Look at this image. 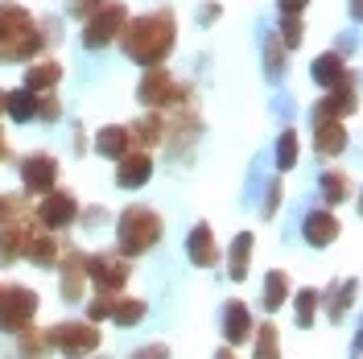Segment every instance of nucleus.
<instances>
[{"instance_id":"4be33fe9","label":"nucleus","mask_w":363,"mask_h":359,"mask_svg":"<svg viewBox=\"0 0 363 359\" xmlns=\"http://www.w3.org/2000/svg\"><path fill=\"white\" fill-rule=\"evenodd\" d=\"M161 136H165V120H161L157 112H149V116H140L136 124H128V140L140 145V153H145L149 145H157Z\"/></svg>"},{"instance_id":"f8f14e48","label":"nucleus","mask_w":363,"mask_h":359,"mask_svg":"<svg viewBox=\"0 0 363 359\" xmlns=\"http://www.w3.org/2000/svg\"><path fill=\"white\" fill-rule=\"evenodd\" d=\"M153 178V161H149V153H124V158L116 161V182L124 186V190H140L145 182Z\"/></svg>"},{"instance_id":"473e14b6","label":"nucleus","mask_w":363,"mask_h":359,"mask_svg":"<svg viewBox=\"0 0 363 359\" xmlns=\"http://www.w3.org/2000/svg\"><path fill=\"white\" fill-rule=\"evenodd\" d=\"M277 165H281V170H294L297 165V133L294 128H285L281 140H277Z\"/></svg>"},{"instance_id":"37998d69","label":"nucleus","mask_w":363,"mask_h":359,"mask_svg":"<svg viewBox=\"0 0 363 359\" xmlns=\"http://www.w3.org/2000/svg\"><path fill=\"white\" fill-rule=\"evenodd\" d=\"M199 17H203V21H215V17H219V4H206V9L199 13Z\"/></svg>"},{"instance_id":"f257e3e1","label":"nucleus","mask_w":363,"mask_h":359,"mask_svg":"<svg viewBox=\"0 0 363 359\" xmlns=\"http://www.w3.org/2000/svg\"><path fill=\"white\" fill-rule=\"evenodd\" d=\"M174 42H178V21H174L169 9H157V13H149L140 21H128L120 29L124 54L133 62H145V67H161L165 54L174 50Z\"/></svg>"},{"instance_id":"c756f323","label":"nucleus","mask_w":363,"mask_h":359,"mask_svg":"<svg viewBox=\"0 0 363 359\" xmlns=\"http://www.w3.org/2000/svg\"><path fill=\"white\" fill-rule=\"evenodd\" d=\"M351 297H355V277H351V281H342V289H339V285L330 289V302H326V314H330L335 322H339V318L347 314V306H351Z\"/></svg>"},{"instance_id":"bb28decb","label":"nucleus","mask_w":363,"mask_h":359,"mask_svg":"<svg viewBox=\"0 0 363 359\" xmlns=\"http://www.w3.org/2000/svg\"><path fill=\"white\" fill-rule=\"evenodd\" d=\"M140 318H145V302H136V297H116V306H112L116 326H136Z\"/></svg>"},{"instance_id":"a18cd8bd","label":"nucleus","mask_w":363,"mask_h":359,"mask_svg":"<svg viewBox=\"0 0 363 359\" xmlns=\"http://www.w3.org/2000/svg\"><path fill=\"white\" fill-rule=\"evenodd\" d=\"M4 149H9V145H4V133H0V158H4Z\"/></svg>"},{"instance_id":"0eeeda50","label":"nucleus","mask_w":363,"mask_h":359,"mask_svg":"<svg viewBox=\"0 0 363 359\" xmlns=\"http://www.w3.org/2000/svg\"><path fill=\"white\" fill-rule=\"evenodd\" d=\"M128 272H133V265H128L120 252H99V256H87V277L108 293V297H116V293L124 289Z\"/></svg>"},{"instance_id":"c9c22d12","label":"nucleus","mask_w":363,"mask_h":359,"mask_svg":"<svg viewBox=\"0 0 363 359\" xmlns=\"http://www.w3.org/2000/svg\"><path fill=\"white\" fill-rule=\"evenodd\" d=\"M108 0H67V9H70V17H91V13H99Z\"/></svg>"},{"instance_id":"f03ea898","label":"nucleus","mask_w":363,"mask_h":359,"mask_svg":"<svg viewBox=\"0 0 363 359\" xmlns=\"http://www.w3.org/2000/svg\"><path fill=\"white\" fill-rule=\"evenodd\" d=\"M42 50V29L21 4H0V62H21Z\"/></svg>"},{"instance_id":"1a4fd4ad","label":"nucleus","mask_w":363,"mask_h":359,"mask_svg":"<svg viewBox=\"0 0 363 359\" xmlns=\"http://www.w3.org/2000/svg\"><path fill=\"white\" fill-rule=\"evenodd\" d=\"M21 182L29 194H50L54 182H58V161L50 158V153H29L21 165Z\"/></svg>"},{"instance_id":"aec40b11","label":"nucleus","mask_w":363,"mask_h":359,"mask_svg":"<svg viewBox=\"0 0 363 359\" xmlns=\"http://www.w3.org/2000/svg\"><path fill=\"white\" fill-rule=\"evenodd\" d=\"M58 79H62V67L50 62V58H42V62H33V67L25 70V91H29V95H38V91L50 95V87H54Z\"/></svg>"},{"instance_id":"ea45409f","label":"nucleus","mask_w":363,"mask_h":359,"mask_svg":"<svg viewBox=\"0 0 363 359\" xmlns=\"http://www.w3.org/2000/svg\"><path fill=\"white\" fill-rule=\"evenodd\" d=\"M38 116H42V120H58V99H54V95H38Z\"/></svg>"},{"instance_id":"cd10ccee","label":"nucleus","mask_w":363,"mask_h":359,"mask_svg":"<svg viewBox=\"0 0 363 359\" xmlns=\"http://www.w3.org/2000/svg\"><path fill=\"white\" fill-rule=\"evenodd\" d=\"M50 347V331H21V359H42Z\"/></svg>"},{"instance_id":"b1692460","label":"nucleus","mask_w":363,"mask_h":359,"mask_svg":"<svg viewBox=\"0 0 363 359\" xmlns=\"http://www.w3.org/2000/svg\"><path fill=\"white\" fill-rule=\"evenodd\" d=\"M4 112L13 116L17 124H29V120L38 116V95H29L25 87H17V91H4Z\"/></svg>"},{"instance_id":"7c9ffc66","label":"nucleus","mask_w":363,"mask_h":359,"mask_svg":"<svg viewBox=\"0 0 363 359\" xmlns=\"http://www.w3.org/2000/svg\"><path fill=\"white\" fill-rule=\"evenodd\" d=\"M347 190H351L347 174H339V170H326V174H322V199L326 202H342L347 199Z\"/></svg>"},{"instance_id":"2eb2a0df","label":"nucleus","mask_w":363,"mask_h":359,"mask_svg":"<svg viewBox=\"0 0 363 359\" xmlns=\"http://www.w3.org/2000/svg\"><path fill=\"white\" fill-rule=\"evenodd\" d=\"M314 149L322 158H339L342 149H347V128H342V120H318L314 124Z\"/></svg>"},{"instance_id":"5701e85b","label":"nucleus","mask_w":363,"mask_h":359,"mask_svg":"<svg viewBox=\"0 0 363 359\" xmlns=\"http://www.w3.org/2000/svg\"><path fill=\"white\" fill-rule=\"evenodd\" d=\"M95 149H99L104 158L120 161L124 153H128V128H124V124H108V128H99V136H95Z\"/></svg>"},{"instance_id":"39448f33","label":"nucleus","mask_w":363,"mask_h":359,"mask_svg":"<svg viewBox=\"0 0 363 359\" xmlns=\"http://www.w3.org/2000/svg\"><path fill=\"white\" fill-rule=\"evenodd\" d=\"M128 25V9L124 4H104L99 13H91L87 17V29H83V45L87 50H104L108 42H116L120 38V29Z\"/></svg>"},{"instance_id":"dca6fc26","label":"nucleus","mask_w":363,"mask_h":359,"mask_svg":"<svg viewBox=\"0 0 363 359\" xmlns=\"http://www.w3.org/2000/svg\"><path fill=\"white\" fill-rule=\"evenodd\" d=\"M62 297L67 302H79L83 297V285H87V256L83 252H67L62 256Z\"/></svg>"},{"instance_id":"49530a36","label":"nucleus","mask_w":363,"mask_h":359,"mask_svg":"<svg viewBox=\"0 0 363 359\" xmlns=\"http://www.w3.org/2000/svg\"><path fill=\"white\" fill-rule=\"evenodd\" d=\"M0 112H4V91H0Z\"/></svg>"},{"instance_id":"f704fd0d","label":"nucleus","mask_w":363,"mask_h":359,"mask_svg":"<svg viewBox=\"0 0 363 359\" xmlns=\"http://www.w3.org/2000/svg\"><path fill=\"white\" fill-rule=\"evenodd\" d=\"M277 42L285 45V50H297L301 45V17H285L281 21V38Z\"/></svg>"},{"instance_id":"e433bc0d","label":"nucleus","mask_w":363,"mask_h":359,"mask_svg":"<svg viewBox=\"0 0 363 359\" xmlns=\"http://www.w3.org/2000/svg\"><path fill=\"white\" fill-rule=\"evenodd\" d=\"M281 194H285V190H281V182H272V186H269V199H264V206H260V215H264V219H272V215L281 211Z\"/></svg>"},{"instance_id":"79ce46f5","label":"nucleus","mask_w":363,"mask_h":359,"mask_svg":"<svg viewBox=\"0 0 363 359\" xmlns=\"http://www.w3.org/2000/svg\"><path fill=\"white\" fill-rule=\"evenodd\" d=\"M277 4H281V13H285V17H297V13H301L310 0H277Z\"/></svg>"},{"instance_id":"6ab92c4d","label":"nucleus","mask_w":363,"mask_h":359,"mask_svg":"<svg viewBox=\"0 0 363 359\" xmlns=\"http://www.w3.org/2000/svg\"><path fill=\"white\" fill-rule=\"evenodd\" d=\"M310 74H314V83L318 87H339L342 79H347V74H351V70H347V62H342L339 54H322V58H314V67H310Z\"/></svg>"},{"instance_id":"423d86ee","label":"nucleus","mask_w":363,"mask_h":359,"mask_svg":"<svg viewBox=\"0 0 363 359\" xmlns=\"http://www.w3.org/2000/svg\"><path fill=\"white\" fill-rule=\"evenodd\" d=\"M50 343H54L67 359H83L99 347V331H95L91 322H58V326L50 331Z\"/></svg>"},{"instance_id":"ddd939ff","label":"nucleus","mask_w":363,"mask_h":359,"mask_svg":"<svg viewBox=\"0 0 363 359\" xmlns=\"http://www.w3.org/2000/svg\"><path fill=\"white\" fill-rule=\"evenodd\" d=\"M339 219L330 215V211H310L306 215V223H301V236H306V244L310 248H326V244H335L339 240Z\"/></svg>"},{"instance_id":"c03bdc74","label":"nucleus","mask_w":363,"mask_h":359,"mask_svg":"<svg viewBox=\"0 0 363 359\" xmlns=\"http://www.w3.org/2000/svg\"><path fill=\"white\" fill-rule=\"evenodd\" d=\"M215 359H235V355H231V351H219V355H215Z\"/></svg>"},{"instance_id":"412c9836","label":"nucleus","mask_w":363,"mask_h":359,"mask_svg":"<svg viewBox=\"0 0 363 359\" xmlns=\"http://www.w3.org/2000/svg\"><path fill=\"white\" fill-rule=\"evenodd\" d=\"M252 231H240L235 236V244H231V256H227V277L231 281H244L248 277V269H252Z\"/></svg>"},{"instance_id":"c85d7f7f","label":"nucleus","mask_w":363,"mask_h":359,"mask_svg":"<svg viewBox=\"0 0 363 359\" xmlns=\"http://www.w3.org/2000/svg\"><path fill=\"white\" fill-rule=\"evenodd\" d=\"M256 359H281V335L272 322L256 331Z\"/></svg>"},{"instance_id":"9d476101","label":"nucleus","mask_w":363,"mask_h":359,"mask_svg":"<svg viewBox=\"0 0 363 359\" xmlns=\"http://www.w3.org/2000/svg\"><path fill=\"white\" fill-rule=\"evenodd\" d=\"M74 215H79V199L70 190H50V194H42V206H38L42 227H67V223H74Z\"/></svg>"},{"instance_id":"a878e982","label":"nucleus","mask_w":363,"mask_h":359,"mask_svg":"<svg viewBox=\"0 0 363 359\" xmlns=\"http://www.w3.org/2000/svg\"><path fill=\"white\" fill-rule=\"evenodd\" d=\"M25 236H29V223H25V219H13V223H9V231H0V260H4V265L21 256Z\"/></svg>"},{"instance_id":"58836bf2","label":"nucleus","mask_w":363,"mask_h":359,"mask_svg":"<svg viewBox=\"0 0 363 359\" xmlns=\"http://www.w3.org/2000/svg\"><path fill=\"white\" fill-rule=\"evenodd\" d=\"M112 306H116V297H108V293H104V297H95V302H91V322H99V318H108L112 314Z\"/></svg>"},{"instance_id":"393cba45","label":"nucleus","mask_w":363,"mask_h":359,"mask_svg":"<svg viewBox=\"0 0 363 359\" xmlns=\"http://www.w3.org/2000/svg\"><path fill=\"white\" fill-rule=\"evenodd\" d=\"M285 297H289V272L272 269L269 277H264V293H260V302H264V310H281Z\"/></svg>"},{"instance_id":"20e7f679","label":"nucleus","mask_w":363,"mask_h":359,"mask_svg":"<svg viewBox=\"0 0 363 359\" xmlns=\"http://www.w3.org/2000/svg\"><path fill=\"white\" fill-rule=\"evenodd\" d=\"M38 314V293L25 285H9L0 289V331L4 335H21L29 331V322Z\"/></svg>"},{"instance_id":"9b49d317","label":"nucleus","mask_w":363,"mask_h":359,"mask_svg":"<svg viewBox=\"0 0 363 359\" xmlns=\"http://www.w3.org/2000/svg\"><path fill=\"white\" fill-rule=\"evenodd\" d=\"M347 112H355V74H347L339 87H330V95L314 108V124L318 120H342Z\"/></svg>"},{"instance_id":"4c0bfd02","label":"nucleus","mask_w":363,"mask_h":359,"mask_svg":"<svg viewBox=\"0 0 363 359\" xmlns=\"http://www.w3.org/2000/svg\"><path fill=\"white\" fill-rule=\"evenodd\" d=\"M17 211H21V202H13L9 194H0V231L17 219Z\"/></svg>"},{"instance_id":"2f4dec72","label":"nucleus","mask_w":363,"mask_h":359,"mask_svg":"<svg viewBox=\"0 0 363 359\" xmlns=\"http://www.w3.org/2000/svg\"><path fill=\"white\" fill-rule=\"evenodd\" d=\"M264 74L269 79L285 74V45L277 42V38H264Z\"/></svg>"},{"instance_id":"6e6552de","label":"nucleus","mask_w":363,"mask_h":359,"mask_svg":"<svg viewBox=\"0 0 363 359\" xmlns=\"http://www.w3.org/2000/svg\"><path fill=\"white\" fill-rule=\"evenodd\" d=\"M140 104H149V108H165V104H182L186 95H182V83L169 74L165 67H149L145 70V79H140Z\"/></svg>"},{"instance_id":"f3484780","label":"nucleus","mask_w":363,"mask_h":359,"mask_svg":"<svg viewBox=\"0 0 363 359\" xmlns=\"http://www.w3.org/2000/svg\"><path fill=\"white\" fill-rule=\"evenodd\" d=\"M21 256H29L38 269H54V265H58V244H54V236H42L38 227H29Z\"/></svg>"},{"instance_id":"72a5a7b5","label":"nucleus","mask_w":363,"mask_h":359,"mask_svg":"<svg viewBox=\"0 0 363 359\" xmlns=\"http://www.w3.org/2000/svg\"><path fill=\"white\" fill-rule=\"evenodd\" d=\"M318 314V293L314 289H301L297 293V326H310Z\"/></svg>"},{"instance_id":"a19ab883","label":"nucleus","mask_w":363,"mask_h":359,"mask_svg":"<svg viewBox=\"0 0 363 359\" xmlns=\"http://www.w3.org/2000/svg\"><path fill=\"white\" fill-rule=\"evenodd\" d=\"M133 359H169V347H165V343H153V347H145V351H136Z\"/></svg>"},{"instance_id":"7ed1b4c3","label":"nucleus","mask_w":363,"mask_h":359,"mask_svg":"<svg viewBox=\"0 0 363 359\" xmlns=\"http://www.w3.org/2000/svg\"><path fill=\"white\" fill-rule=\"evenodd\" d=\"M116 236H120V256H140V252H149V248L161 240L157 211H149V206H128V211L120 215Z\"/></svg>"},{"instance_id":"a211bd4d","label":"nucleus","mask_w":363,"mask_h":359,"mask_svg":"<svg viewBox=\"0 0 363 359\" xmlns=\"http://www.w3.org/2000/svg\"><path fill=\"white\" fill-rule=\"evenodd\" d=\"M252 335V310L244 302H227L223 306V338L235 347V343H244Z\"/></svg>"},{"instance_id":"4468645a","label":"nucleus","mask_w":363,"mask_h":359,"mask_svg":"<svg viewBox=\"0 0 363 359\" xmlns=\"http://www.w3.org/2000/svg\"><path fill=\"white\" fill-rule=\"evenodd\" d=\"M186 252H190V260L199 265V269H211L215 260H219V244H215V231L206 223H199L190 231V240H186Z\"/></svg>"}]
</instances>
